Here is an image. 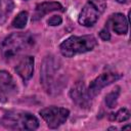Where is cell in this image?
I'll use <instances>...</instances> for the list:
<instances>
[{
  "mask_svg": "<svg viewBox=\"0 0 131 131\" xmlns=\"http://www.w3.org/2000/svg\"><path fill=\"white\" fill-rule=\"evenodd\" d=\"M48 25L49 26H59L61 23H62V18H61V16H59V15H53V16H51L49 19H48Z\"/></svg>",
  "mask_w": 131,
  "mask_h": 131,
  "instance_id": "cell-17",
  "label": "cell"
},
{
  "mask_svg": "<svg viewBox=\"0 0 131 131\" xmlns=\"http://www.w3.org/2000/svg\"><path fill=\"white\" fill-rule=\"evenodd\" d=\"M34 57L31 55L24 56L15 67L16 73L24 81H28L32 78L34 73Z\"/></svg>",
  "mask_w": 131,
  "mask_h": 131,
  "instance_id": "cell-11",
  "label": "cell"
},
{
  "mask_svg": "<svg viewBox=\"0 0 131 131\" xmlns=\"http://www.w3.org/2000/svg\"><path fill=\"white\" fill-rule=\"evenodd\" d=\"M28 17H29V14L27 11H21L19 12L13 19L12 21V27L13 28H16V29H23L26 27L27 25V21H28Z\"/></svg>",
  "mask_w": 131,
  "mask_h": 131,
  "instance_id": "cell-16",
  "label": "cell"
},
{
  "mask_svg": "<svg viewBox=\"0 0 131 131\" xmlns=\"http://www.w3.org/2000/svg\"><path fill=\"white\" fill-rule=\"evenodd\" d=\"M34 38L29 33H12L1 44V54L4 59L11 60L29 51L34 46Z\"/></svg>",
  "mask_w": 131,
  "mask_h": 131,
  "instance_id": "cell-2",
  "label": "cell"
},
{
  "mask_svg": "<svg viewBox=\"0 0 131 131\" xmlns=\"http://www.w3.org/2000/svg\"><path fill=\"white\" fill-rule=\"evenodd\" d=\"M0 123L12 130H36L39 127V120L31 113L24 111H11L6 113Z\"/></svg>",
  "mask_w": 131,
  "mask_h": 131,
  "instance_id": "cell-3",
  "label": "cell"
},
{
  "mask_svg": "<svg viewBox=\"0 0 131 131\" xmlns=\"http://www.w3.org/2000/svg\"><path fill=\"white\" fill-rule=\"evenodd\" d=\"M14 3L12 0H0V26H2L12 12Z\"/></svg>",
  "mask_w": 131,
  "mask_h": 131,
  "instance_id": "cell-13",
  "label": "cell"
},
{
  "mask_svg": "<svg viewBox=\"0 0 131 131\" xmlns=\"http://www.w3.org/2000/svg\"><path fill=\"white\" fill-rule=\"evenodd\" d=\"M52 11H63V7H62V5L60 3L54 2V1L40 3L35 8V12H34V15H33L32 20L33 21L39 20L45 14H47L49 12H52Z\"/></svg>",
  "mask_w": 131,
  "mask_h": 131,
  "instance_id": "cell-12",
  "label": "cell"
},
{
  "mask_svg": "<svg viewBox=\"0 0 131 131\" xmlns=\"http://www.w3.org/2000/svg\"><path fill=\"white\" fill-rule=\"evenodd\" d=\"M110 120L111 121H115V122H124L126 120H128L130 118V112L126 108V107H122L120 108L118 112L116 113H112L110 114Z\"/></svg>",
  "mask_w": 131,
  "mask_h": 131,
  "instance_id": "cell-14",
  "label": "cell"
},
{
  "mask_svg": "<svg viewBox=\"0 0 131 131\" xmlns=\"http://www.w3.org/2000/svg\"><path fill=\"white\" fill-rule=\"evenodd\" d=\"M117 2H119V3H125L126 0H117Z\"/></svg>",
  "mask_w": 131,
  "mask_h": 131,
  "instance_id": "cell-19",
  "label": "cell"
},
{
  "mask_svg": "<svg viewBox=\"0 0 131 131\" xmlns=\"http://www.w3.org/2000/svg\"><path fill=\"white\" fill-rule=\"evenodd\" d=\"M16 92L17 87L12 76L6 71H0V102L7 101Z\"/></svg>",
  "mask_w": 131,
  "mask_h": 131,
  "instance_id": "cell-9",
  "label": "cell"
},
{
  "mask_svg": "<svg viewBox=\"0 0 131 131\" xmlns=\"http://www.w3.org/2000/svg\"><path fill=\"white\" fill-rule=\"evenodd\" d=\"M122 77L121 74H118V73H115V72H106V73H102L100 74L98 77H96L89 85L87 91H88V94L90 95L91 98H93L94 96H96L100 90L102 88H104L105 86L112 84L113 82L119 80L120 78Z\"/></svg>",
  "mask_w": 131,
  "mask_h": 131,
  "instance_id": "cell-7",
  "label": "cell"
},
{
  "mask_svg": "<svg viewBox=\"0 0 131 131\" xmlns=\"http://www.w3.org/2000/svg\"><path fill=\"white\" fill-rule=\"evenodd\" d=\"M40 80L43 88L48 94H59L67 86V76L61 63L54 56H47L41 67Z\"/></svg>",
  "mask_w": 131,
  "mask_h": 131,
  "instance_id": "cell-1",
  "label": "cell"
},
{
  "mask_svg": "<svg viewBox=\"0 0 131 131\" xmlns=\"http://www.w3.org/2000/svg\"><path fill=\"white\" fill-rule=\"evenodd\" d=\"M105 27L111 28L118 35H125L128 32L127 17L123 13H114L107 19Z\"/></svg>",
  "mask_w": 131,
  "mask_h": 131,
  "instance_id": "cell-10",
  "label": "cell"
},
{
  "mask_svg": "<svg viewBox=\"0 0 131 131\" xmlns=\"http://www.w3.org/2000/svg\"><path fill=\"white\" fill-rule=\"evenodd\" d=\"M99 36L103 41H108L111 39V34H110V31H108V28L105 27L104 29H102L99 32Z\"/></svg>",
  "mask_w": 131,
  "mask_h": 131,
  "instance_id": "cell-18",
  "label": "cell"
},
{
  "mask_svg": "<svg viewBox=\"0 0 131 131\" xmlns=\"http://www.w3.org/2000/svg\"><path fill=\"white\" fill-rule=\"evenodd\" d=\"M40 115L50 129H56L67 121L70 112L64 107L49 106L41 110Z\"/></svg>",
  "mask_w": 131,
  "mask_h": 131,
  "instance_id": "cell-6",
  "label": "cell"
},
{
  "mask_svg": "<svg viewBox=\"0 0 131 131\" xmlns=\"http://www.w3.org/2000/svg\"><path fill=\"white\" fill-rule=\"evenodd\" d=\"M105 8V0H88L79 14V24L84 27H92L104 12Z\"/></svg>",
  "mask_w": 131,
  "mask_h": 131,
  "instance_id": "cell-5",
  "label": "cell"
},
{
  "mask_svg": "<svg viewBox=\"0 0 131 131\" xmlns=\"http://www.w3.org/2000/svg\"><path fill=\"white\" fill-rule=\"evenodd\" d=\"M96 44L97 41L92 35L71 36L59 45V49L63 56L73 57L77 54L91 51Z\"/></svg>",
  "mask_w": 131,
  "mask_h": 131,
  "instance_id": "cell-4",
  "label": "cell"
},
{
  "mask_svg": "<svg viewBox=\"0 0 131 131\" xmlns=\"http://www.w3.org/2000/svg\"><path fill=\"white\" fill-rule=\"evenodd\" d=\"M129 128H130V126H129V125H127V126H124V127H123L122 129L124 130V129H129Z\"/></svg>",
  "mask_w": 131,
  "mask_h": 131,
  "instance_id": "cell-20",
  "label": "cell"
},
{
  "mask_svg": "<svg viewBox=\"0 0 131 131\" xmlns=\"http://www.w3.org/2000/svg\"><path fill=\"white\" fill-rule=\"evenodd\" d=\"M120 87L117 86L112 92H110L106 96H105V104L107 107L110 108H114L116 105H117V100H118V97L120 95Z\"/></svg>",
  "mask_w": 131,
  "mask_h": 131,
  "instance_id": "cell-15",
  "label": "cell"
},
{
  "mask_svg": "<svg viewBox=\"0 0 131 131\" xmlns=\"http://www.w3.org/2000/svg\"><path fill=\"white\" fill-rule=\"evenodd\" d=\"M70 96L72 100L82 108H89L91 107V100L92 98L88 94V91L85 87V84L81 81H78L71 89Z\"/></svg>",
  "mask_w": 131,
  "mask_h": 131,
  "instance_id": "cell-8",
  "label": "cell"
}]
</instances>
